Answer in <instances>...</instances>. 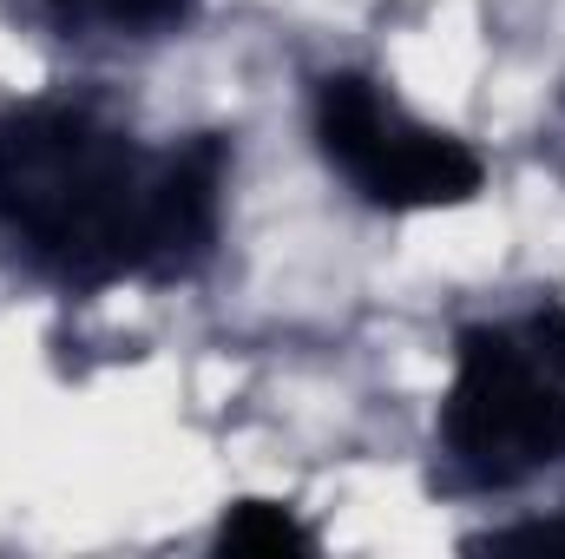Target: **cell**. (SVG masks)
<instances>
[{
	"label": "cell",
	"instance_id": "6",
	"mask_svg": "<svg viewBox=\"0 0 565 559\" xmlns=\"http://www.w3.org/2000/svg\"><path fill=\"white\" fill-rule=\"evenodd\" d=\"M93 7L119 27H178L198 0H93Z\"/></svg>",
	"mask_w": 565,
	"mask_h": 559
},
{
	"label": "cell",
	"instance_id": "9",
	"mask_svg": "<svg viewBox=\"0 0 565 559\" xmlns=\"http://www.w3.org/2000/svg\"><path fill=\"white\" fill-rule=\"evenodd\" d=\"M73 7H93V0H73Z\"/></svg>",
	"mask_w": 565,
	"mask_h": 559
},
{
	"label": "cell",
	"instance_id": "5",
	"mask_svg": "<svg viewBox=\"0 0 565 559\" xmlns=\"http://www.w3.org/2000/svg\"><path fill=\"white\" fill-rule=\"evenodd\" d=\"M224 553H316V534L277 500H237L217 527Z\"/></svg>",
	"mask_w": 565,
	"mask_h": 559
},
{
	"label": "cell",
	"instance_id": "8",
	"mask_svg": "<svg viewBox=\"0 0 565 559\" xmlns=\"http://www.w3.org/2000/svg\"><path fill=\"white\" fill-rule=\"evenodd\" d=\"M480 547H565V520H540V527H507Z\"/></svg>",
	"mask_w": 565,
	"mask_h": 559
},
{
	"label": "cell",
	"instance_id": "4",
	"mask_svg": "<svg viewBox=\"0 0 565 559\" xmlns=\"http://www.w3.org/2000/svg\"><path fill=\"white\" fill-rule=\"evenodd\" d=\"M224 165L231 151L217 133H198L178 151L158 158V191H151V257L145 277L171 283L191 277L211 244H217V211H224Z\"/></svg>",
	"mask_w": 565,
	"mask_h": 559
},
{
	"label": "cell",
	"instance_id": "1",
	"mask_svg": "<svg viewBox=\"0 0 565 559\" xmlns=\"http://www.w3.org/2000/svg\"><path fill=\"white\" fill-rule=\"evenodd\" d=\"M158 158L86 106H20L0 119V224L66 283L145 277Z\"/></svg>",
	"mask_w": 565,
	"mask_h": 559
},
{
	"label": "cell",
	"instance_id": "3",
	"mask_svg": "<svg viewBox=\"0 0 565 559\" xmlns=\"http://www.w3.org/2000/svg\"><path fill=\"white\" fill-rule=\"evenodd\" d=\"M316 139L329 165L382 211H427V204H467L480 191V158L447 133L415 126L375 80L335 73L316 93Z\"/></svg>",
	"mask_w": 565,
	"mask_h": 559
},
{
	"label": "cell",
	"instance_id": "7",
	"mask_svg": "<svg viewBox=\"0 0 565 559\" xmlns=\"http://www.w3.org/2000/svg\"><path fill=\"white\" fill-rule=\"evenodd\" d=\"M526 342H533V356H540L553 376H565V309L559 303H546V309L526 323Z\"/></svg>",
	"mask_w": 565,
	"mask_h": 559
},
{
	"label": "cell",
	"instance_id": "2",
	"mask_svg": "<svg viewBox=\"0 0 565 559\" xmlns=\"http://www.w3.org/2000/svg\"><path fill=\"white\" fill-rule=\"evenodd\" d=\"M440 434L473 481H533L565 461V376H553L513 329H460V376Z\"/></svg>",
	"mask_w": 565,
	"mask_h": 559
}]
</instances>
